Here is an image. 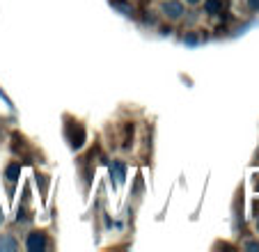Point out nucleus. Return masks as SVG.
<instances>
[{"label": "nucleus", "instance_id": "obj_1", "mask_svg": "<svg viewBox=\"0 0 259 252\" xmlns=\"http://www.w3.org/2000/svg\"><path fill=\"white\" fill-rule=\"evenodd\" d=\"M186 14L184 0H163L161 3V16L167 21H181Z\"/></svg>", "mask_w": 259, "mask_h": 252}, {"label": "nucleus", "instance_id": "obj_2", "mask_svg": "<svg viewBox=\"0 0 259 252\" xmlns=\"http://www.w3.org/2000/svg\"><path fill=\"white\" fill-rule=\"evenodd\" d=\"M25 247H28L30 252H41V250H46V247H49L46 234H44V232H32V234H28Z\"/></svg>", "mask_w": 259, "mask_h": 252}, {"label": "nucleus", "instance_id": "obj_3", "mask_svg": "<svg viewBox=\"0 0 259 252\" xmlns=\"http://www.w3.org/2000/svg\"><path fill=\"white\" fill-rule=\"evenodd\" d=\"M19 250V241L12 234H0V252H16Z\"/></svg>", "mask_w": 259, "mask_h": 252}, {"label": "nucleus", "instance_id": "obj_4", "mask_svg": "<svg viewBox=\"0 0 259 252\" xmlns=\"http://www.w3.org/2000/svg\"><path fill=\"white\" fill-rule=\"evenodd\" d=\"M110 177H113L117 184H122L124 179H126V167H124V163H119V160H115L113 165H110Z\"/></svg>", "mask_w": 259, "mask_h": 252}, {"label": "nucleus", "instance_id": "obj_5", "mask_svg": "<svg viewBox=\"0 0 259 252\" xmlns=\"http://www.w3.org/2000/svg\"><path fill=\"white\" fill-rule=\"evenodd\" d=\"M204 3V14H218L223 10V0H202Z\"/></svg>", "mask_w": 259, "mask_h": 252}, {"label": "nucleus", "instance_id": "obj_6", "mask_svg": "<svg viewBox=\"0 0 259 252\" xmlns=\"http://www.w3.org/2000/svg\"><path fill=\"white\" fill-rule=\"evenodd\" d=\"M19 175H21V165H19V163H10V165L5 167L7 181H16V179H19Z\"/></svg>", "mask_w": 259, "mask_h": 252}, {"label": "nucleus", "instance_id": "obj_7", "mask_svg": "<svg viewBox=\"0 0 259 252\" xmlns=\"http://www.w3.org/2000/svg\"><path fill=\"white\" fill-rule=\"evenodd\" d=\"M115 10H119V12H124V14H133V10H131V7H128V5H122V3H115Z\"/></svg>", "mask_w": 259, "mask_h": 252}, {"label": "nucleus", "instance_id": "obj_8", "mask_svg": "<svg viewBox=\"0 0 259 252\" xmlns=\"http://www.w3.org/2000/svg\"><path fill=\"white\" fill-rule=\"evenodd\" d=\"M243 247H245V250H259V243L257 241H245Z\"/></svg>", "mask_w": 259, "mask_h": 252}, {"label": "nucleus", "instance_id": "obj_9", "mask_svg": "<svg viewBox=\"0 0 259 252\" xmlns=\"http://www.w3.org/2000/svg\"><path fill=\"white\" fill-rule=\"evenodd\" d=\"M248 7L250 10H259V0H248Z\"/></svg>", "mask_w": 259, "mask_h": 252}, {"label": "nucleus", "instance_id": "obj_10", "mask_svg": "<svg viewBox=\"0 0 259 252\" xmlns=\"http://www.w3.org/2000/svg\"><path fill=\"white\" fill-rule=\"evenodd\" d=\"M202 0H184V5H191V7H195V5H200Z\"/></svg>", "mask_w": 259, "mask_h": 252}, {"label": "nucleus", "instance_id": "obj_11", "mask_svg": "<svg viewBox=\"0 0 259 252\" xmlns=\"http://www.w3.org/2000/svg\"><path fill=\"white\" fill-rule=\"evenodd\" d=\"M5 225V211H3V206H0V227Z\"/></svg>", "mask_w": 259, "mask_h": 252}, {"label": "nucleus", "instance_id": "obj_12", "mask_svg": "<svg viewBox=\"0 0 259 252\" xmlns=\"http://www.w3.org/2000/svg\"><path fill=\"white\" fill-rule=\"evenodd\" d=\"M257 234H259V218H257Z\"/></svg>", "mask_w": 259, "mask_h": 252}]
</instances>
